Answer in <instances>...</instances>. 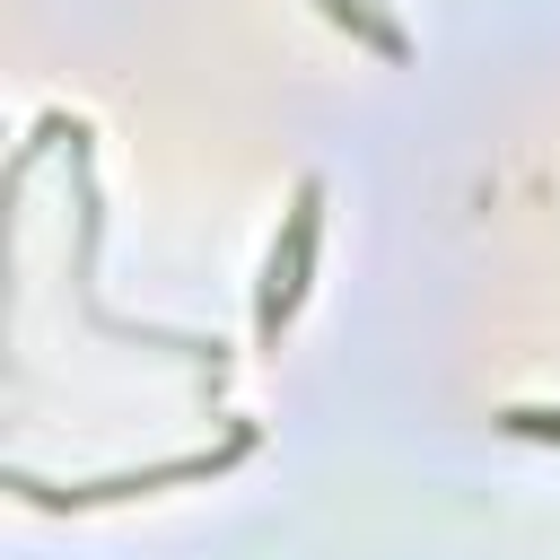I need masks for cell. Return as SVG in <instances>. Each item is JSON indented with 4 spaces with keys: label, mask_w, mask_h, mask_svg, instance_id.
Instances as JSON below:
<instances>
[{
    "label": "cell",
    "mask_w": 560,
    "mask_h": 560,
    "mask_svg": "<svg viewBox=\"0 0 560 560\" xmlns=\"http://www.w3.org/2000/svg\"><path fill=\"white\" fill-rule=\"evenodd\" d=\"M516 429H534V438H560V411H516Z\"/></svg>",
    "instance_id": "obj_2"
},
{
    "label": "cell",
    "mask_w": 560,
    "mask_h": 560,
    "mask_svg": "<svg viewBox=\"0 0 560 560\" xmlns=\"http://www.w3.org/2000/svg\"><path fill=\"white\" fill-rule=\"evenodd\" d=\"M315 228H324V192L306 184V192H298V210H289V245L271 254V280H262V332H280V324H289V306H298V289H306Z\"/></svg>",
    "instance_id": "obj_1"
}]
</instances>
